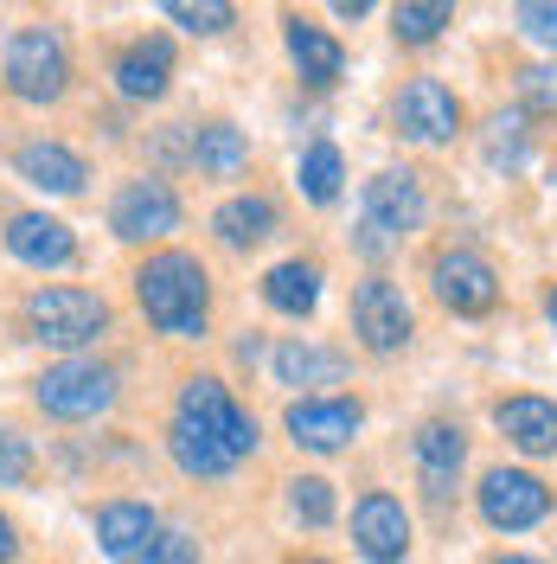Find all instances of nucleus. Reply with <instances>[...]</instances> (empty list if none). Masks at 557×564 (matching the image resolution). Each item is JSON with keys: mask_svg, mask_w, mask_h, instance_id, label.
I'll list each match as a JSON object with an SVG mask.
<instances>
[{"mask_svg": "<svg viewBox=\"0 0 557 564\" xmlns=\"http://www.w3.org/2000/svg\"><path fill=\"white\" fill-rule=\"evenodd\" d=\"M167 443H174V462L186 475H225L231 462H244L256 449V417L218 379H186Z\"/></svg>", "mask_w": 557, "mask_h": 564, "instance_id": "1", "label": "nucleus"}, {"mask_svg": "<svg viewBox=\"0 0 557 564\" xmlns=\"http://www.w3.org/2000/svg\"><path fill=\"white\" fill-rule=\"evenodd\" d=\"M135 295L148 321L161 327V334H174V340H199L211 321V276L199 257H186V250H154L148 263L135 270Z\"/></svg>", "mask_w": 557, "mask_h": 564, "instance_id": "2", "label": "nucleus"}, {"mask_svg": "<svg viewBox=\"0 0 557 564\" xmlns=\"http://www.w3.org/2000/svg\"><path fill=\"white\" fill-rule=\"evenodd\" d=\"M0 84L20 104H58L70 84V52L52 26H20L0 52Z\"/></svg>", "mask_w": 557, "mask_h": 564, "instance_id": "3", "label": "nucleus"}, {"mask_svg": "<svg viewBox=\"0 0 557 564\" xmlns=\"http://www.w3.org/2000/svg\"><path fill=\"white\" fill-rule=\"evenodd\" d=\"M423 180L411 167H384L372 186H365V218H359V250L365 257H384L397 238H411L423 225Z\"/></svg>", "mask_w": 557, "mask_h": 564, "instance_id": "4", "label": "nucleus"}, {"mask_svg": "<svg viewBox=\"0 0 557 564\" xmlns=\"http://www.w3.org/2000/svg\"><path fill=\"white\" fill-rule=\"evenodd\" d=\"M26 327L45 347H90L109 327V302L90 289H33L26 295Z\"/></svg>", "mask_w": 557, "mask_h": 564, "instance_id": "5", "label": "nucleus"}, {"mask_svg": "<svg viewBox=\"0 0 557 564\" xmlns=\"http://www.w3.org/2000/svg\"><path fill=\"white\" fill-rule=\"evenodd\" d=\"M39 411L45 417H65V423H84V417H103L116 404V372L103 359H65L39 379Z\"/></svg>", "mask_w": 557, "mask_h": 564, "instance_id": "6", "label": "nucleus"}, {"mask_svg": "<svg viewBox=\"0 0 557 564\" xmlns=\"http://www.w3.org/2000/svg\"><path fill=\"white\" fill-rule=\"evenodd\" d=\"M411 327H417V315H411V302H404L397 282L365 276L352 289V334H359L365 352H397L411 340Z\"/></svg>", "mask_w": 557, "mask_h": 564, "instance_id": "7", "label": "nucleus"}, {"mask_svg": "<svg viewBox=\"0 0 557 564\" xmlns=\"http://www.w3.org/2000/svg\"><path fill=\"white\" fill-rule=\"evenodd\" d=\"M109 231L129 238V245H161L179 231V199L167 180H129L109 206Z\"/></svg>", "mask_w": 557, "mask_h": 564, "instance_id": "8", "label": "nucleus"}, {"mask_svg": "<svg viewBox=\"0 0 557 564\" xmlns=\"http://www.w3.org/2000/svg\"><path fill=\"white\" fill-rule=\"evenodd\" d=\"M545 513H551V488L538 475H525V468H488V481H481V520L493 532H525V527H538Z\"/></svg>", "mask_w": 557, "mask_h": 564, "instance_id": "9", "label": "nucleus"}, {"mask_svg": "<svg viewBox=\"0 0 557 564\" xmlns=\"http://www.w3.org/2000/svg\"><path fill=\"white\" fill-rule=\"evenodd\" d=\"M391 116H397V135H411V141H455L461 122H468L461 97H455L449 84H436V77H411L397 90Z\"/></svg>", "mask_w": 557, "mask_h": 564, "instance_id": "10", "label": "nucleus"}, {"mask_svg": "<svg viewBox=\"0 0 557 564\" xmlns=\"http://www.w3.org/2000/svg\"><path fill=\"white\" fill-rule=\"evenodd\" d=\"M429 282H436V302L455 308V315H488L500 302V276L481 250H443L429 263Z\"/></svg>", "mask_w": 557, "mask_h": 564, "instance_id": "11", "label": "nucleus"}, {"mask_svg": "<svg viewBox=\"0 0 557 564\" xmlns=\"http://www.w3.org/2000/svg\"><path fill=\"white\" fill-rule=\"evenodd\" d=\"M359 423L365 411L352 404V398H295L288 404V436L314 449V456H334V449H347L352 436H359Z\"/></svg>", "mask_w": 557, "mask_h": 564, "instance_id": "12", "label": "nucleus"}, {"mask_svg": "<svg viewBox=\"0 0 557 564\" xmlns=\"http://www.w3.org/2000/svg\"><path fill=\"white\" fill-rule=\"evenodd\" d=\"M352 539H359V552L372 564H397L411 552V513H404V500L365 494V500L352 507Z\"/></svg>", "mask_w": 557, "mask_h": 564, "instance_id": "13", "label": "nucleus"}, {"mask_svg": "<svg viewBox=\"0 0 557 564\" xmlns=\"http://www.w3.org/2000/svg\"><path fill=\"white\" fill-rule=\"evenodd\" d=\"M461 462H468V436L461 423H423L417 430V475H423V494L429 500H449L455 481H461Z\"/></svg>", "mask_w": 557, "mask_h": 564, "instance_id": "14", "label": "nucleus"}, {"mask_svg": "<svg viewBox=\"0 0 557 564\" xmlns=\"http://www.w3.org/2000/svg\"><path fill=\"white\" fill-rule=\"evenodd\" d=\"M7 250L20 263H33V270H65L70 257H77V238H70L65 218H52V212H20L7 225Z\"/></svg>", "mask_w": 557, "mask_h": 564, "instance_id": "15", "label": "nucleus"}, {"mask_svg": "<svg viewBox=\"0 0 557 564\" xmlns=\"http://www.w3.org/2000/svg\"><path fill=\"white\" fill-rule=\"evenodd\" d=\"M493 423L506 430V443L525 449V456H551V449H557V404H551V398H532V391L500 398Z\"/></svg>", "mask_w": 557, "mask_h": 564, "instance_id": "16", "label": "nucleus"}, {"mask_svg": "<svg viewBox=\"0 0 557 564\" xmlns=\"http://www.w3.org/2000/svg\"><path fill=\"white\" fill-rule=\"evenodd\" d=\"M161 532V520H154V507L148 500H109V507H97V539H103L109 558L135 564L141 552H148V539Z\"/></svg>", "mask_w": 557, "mask_h": 564, "instance_id": "17", "label": "nucleus"}, {"mask_svg": "<svg viewBox=\"0 0 557 564\" xmlns=\"http://www.w3.org/2000/svg\"><path fill=\"white\" fill-rule=\"evenodd\" d=\"M13 167H20V180L39 186V193H84V180H90V167L70 154L65 141H26V148L13 154Z\"/></svg>", "mask_w": 557, "mask_h": 564, "instance_id": "18", "label": "nucleus"}, {"mask_svg": "<svg viewBox=\"0 0 557 564\" xmlns=\"http://www.w3.org/2000/svg\"><path fill=\"white\" fill-rule=\"evenodd\" d=\"M167 77H174V45L167 39H135V45H122V58H116V90L122 97H161L167 90Z\"/></svg>", "mask_w": 557, "mask_h": 564, "instance_id": "19", "label": "nucleus"}, {"mask_svg": "<svg viewBox=\"0 0 557 564\" xmlns=\"http://www.w3.org/2000/svg\"><path fill=\"white\" fill-rule=\"evenodd\" d=\"M288 58H295V70H302L308 84H334V77L347 70V52H340V39L320 33V26H308L302 13L288 20Z\"/></svg>", "mask_w": 557, "mask_h": 564, "instance_id": "20", "label": "nucleus"}, {"mask_svg": "<svg viewBox=\"0 0 557 564\" xmlns=\"http://www.w3.org/2000/svg\"><path fill=\"white\" fill-rule=\"evenodd\" d=\"M211 231L225 238V245H263L270 231H276V199H263V193H244V199H225V206L211 212Z\"/></svg>", "mask_w": 557, "mask_h": 564, "instance_id": "21", "label": "nucleus"}, {"mask_svg": "<svg viewBox=\"0 0 557 564\" xmlns=\"http://www.w3.org/2000/svg\"><path fill=\"white\" fill-rule=\"evenodd\" d=\"M263 302H270L276 315H314V302H320V263H302V257L276 263V270L263 276Z\"/></svg>", "mask_w": 557, "mask_h": 564, "instance_id": "22", "label": "nucleus"}, {"mask_svg": "<svg viewBox=\"0 0 557 564\" xmlns=\"http://www.w3.org/2000/svg\"><path fill=\"white\" fill-rule=\"evenodd\" d=\"M193 161H199V174H211V180H238L250 167L244 129H231V122H206L199 141H193Z\"/></svg>", "mask_w": 557, "mask_h": 564, "instance_id": "23", "label": "nucleus"}, {"mask_svg": "<svg viewBox=\"0 0 557 564\" xmlns=\"http://www.w3.org/2000/svg\"><path fill=\"white\" fill-rule=\"evenodd\" d=\"M276 379L282 386H340L347 359L327 347H308V340H288V347H276Z\"/></svg>", "mask_w": 557, "mask_h": 564, "instance_id": "24", "label": "nucleus"}, {"mask_svg": "<svg viewBox=\"0 0 557 564\" xmlns=\"http://www.w3.org/2000/svg\"><path fill=\"white\" fill-rule=\"evenodd\" d=\"M340 180H347L340 148L334 141H314L308 154H302V193H308L314 206H327V199H340Z\"/></svg>", "mask_w": 557, "mask_h": 564, "instance_id": "25", "label": "nucleus"}, {"mask_svg": "<svg viewBox=\"0 0 557 564\" xmlns=\"http://www.w3.org/2000/svg\"><path fill=\"white\" fill-rule=\"evenodd\" d=\"M391 20H397V39H404V45H429V39L443 33L455 13L443 7V0H404Z\"/></svg>", "mask_w": 557, "mask_h": 564, "instance_id": "26", "label": "nucleus"}, {"mask_svg": "<svg viewBox=\"0 0 557 564\" xmlns=\"http://www.w3.org/2000/svg\"><path fill=\"white\" fill-rule=\"evenodd\" d=\"M167 20L186 26V33H225L238 13H231L225 0H167Z\"/></svg>", "mask_w": 557, "mask_h": 564, "instance_id": "27", "label": "nucleus"}, {"mask_svg": "<svg viewBox=\"0 0 557 564\" xmlns=\"http://www.w3.org/2000/svg\"><path fill=\"white\" fill-rule=\"evenodd\" d=\"M288 507H295L308 527H327V520H334V488H327L320 475H295V481H288Z\"/></svg>", "mask_w": 557, "mask_h": 564, "instance_id": "28", "label": "nucleus"}, {"mask_svg": "<svg viewBox=\"0 0 557 564\" xmlns=\"http://www.w3.org/2000/svg\"><path fill=\"white\" fill-rule=\"evenodd\" d=\"M135 564H199V539L179 527H161L154 539H148V552H141Z\"/></svg>", "mask_w": 557, "mask_h": 564, "instance_id": "29", "label": "nucleus"}, {"mask_svg": "<svg viewBox=\"0 0 557 564\" xmlns=\"http://www.w3.org/2000/svg\"><path fill=\"white\" fill-rule=\"evenodd\" d=\"M520 33L557 52V0H525L520 7Z\"/></svg>", "mask_w": 557, "mask_h": 564, "instance_id": "30", "label": "nucleus"}, {"mask_svg": "<svg viewBox=\"0 0 557 564\" xmlns=\"http://www.w3.org/2000/svg\"><path fill=\"white\" fill-rule=\"evenodd\" d=\"M33 475V456H26V443L13 436V430H0V488H13V481H26Z\"/></svg>", "mask_w": 557, "mask_h": 564, "instance_id": "31", "label": "nucleus"}, {"mask_svg": "<svg viewBox=\"0 0 557 564\" xmlns=\"http://www.w3.org/2000/svg\"><path fill=\"white\" fill-rule=\"evenodd\" d=\"M13 558H20V539H13V520L0 513V564H13Z\"/></svg>", "mask_w": 557, "mask_h": 564, "instance_id": "32", "label": "nucleus"}, {"mask_svg": "<svg viewBox=\"0 0 557 564\" xmlns=\"http://www.w3.org/2000/svg\"><path fill=\"white\" fill-rule=\"evenodd\" d=\"M545 315H551V327H557V282L545 289Z\"/></svg>", "mask_w": 557, "mask_h": 564, "instance_id": "33", "label": "nucleus"}, {"mask_svg": "<svg viewBox=\"0 0 557 564\" xmlns=\"http://www.w3.org/2000/svg\"><path fill=\"white\" fill-rule=\"evenodd\" d=\"M493 564H538V558H520V552H506V558H493Z\"/></svg>", "mask_w": 557, "mask_h": 564, "instance_id": "34", "label": "nucleus"}, {"mask_svg": "<svg viewBox=\"0 0 557 564\" xmlns=\"http://www.w3.org/2000/svg\"><path fill=\"white\" fill-rule=\"evenodd\" d=\"M295 564H320V558H295Z\"/></svg>", "mask_w": 557, "mask_h": 564, "instance_id": "35", "label": "nucleus"}]
</instances>
